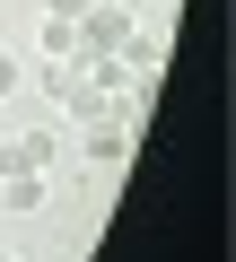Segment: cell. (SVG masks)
Segmentation results:
<instances>
[{
    "label": "cell",
    "instance_id": "obj_1",
    "mask_svg": "<svg viewBox=\"0 0 236 262\" xmlns=\"http://www.w3.org/2000/svg\"><path fill=\"white\" fill-rule=\"evenodd\" d=\"M132 27H140V18H132V0H96V9L70 27V61H105V53H123Z\"/></svg>",
    "mask_w": 236,
    "mask_h": 262
},
{
    "label": "cell",
    "instance_id": "obj_2",
    "mask_svg": "<svg viewBox=\"0 0 236 262\" xmlns=\"http://www.w3.org/2000/svg\"><path fill=\"white\" fill-rule=\"evenodd\" d=\"M44 96H53L70 122H105V114H114V96L88 79V61H44Z\"/></svg>",
    "mask_w": 236,
    "mask_h": 262
},
{
    "label": "cell",
    "instance_id": "obj_3",
    "mask_svg": "<svg viewBox=\"0 0 236 262\" xmlns=\"http://www.w3.org/2000/svg\"><path fill=\"white\" fill-rule=\"evenodd\" d=\"M61 166V131H18L0 140V175H53Z\"/></svg>",
    "mask_w": 236,
    "mask_h": 262
},
{
    "label": "cell",
    "instance_id": "obj_4",
    "mask_svg": "<svg viewBox=\"0 0 236 262\" xmlns=\"http://www.w3.org/2000/svg\"><path fill=\"white\" fill-rule=\"evenodd\" d=\"M53 201V175H0V210H9V219H35Z\"/></svg>",
    "mask_w": 236,
    "mask_h": 262
},
{
    "label": "cell",
    "instance_id": "obj_5",
    "mask_svg": "<svg viewBox=\"0 0 236 262\" xmlns=\"http://www.w3.org/2000/svg\"><path fill=\"white\" fill-rule=\"evenodd\" d=\"M35 44H44V61H70V18H44Z\"/></svg>",
    "mask_w": 236,
    "mask_h": 262
},
{
    "label": "cell",
    "instance_id": "obj_6",
    "mask_svg": "<svg viewBox=\"0 0 236 262\" xmlns=\"http://www.w3.org/2000/svg\"><path fill=\"white\" fill-rule=\"evenodd\" d=\"M88 9H96V0H44V18H70V27H79Z\"/></svg>",
    "mask_w": 236,
    "mask_h": 262
},
{
    "label": "cell",
    "instance_id": "obj_7",
    "mask_svg": "<svg viewBox=\"0 0 236 262\" xmlns=\"http://www.w3.org/2000/svg\"><path fill=\"white\" fill-rule=\"evenodd\" d=\"M9 88H18V61H9V53H0V96H9Z\"/></svg>",
    "mask_w": 236,
    "mask_h": 262
},
{
    "label": "cell",
    "instance_id": "obj_8",
    "mask_svg": "<svg viewBox=\"0 0 236 262\" xmlns=\"http://www.w3.org/2000/svg\"><path fill=\"white\" fill-rule=\"evenodd\" d=\"M0 262H27V253H0Z\"/></svg>",
    "mask_w": 236,
    "mask_h": 262
}]
</instances>
